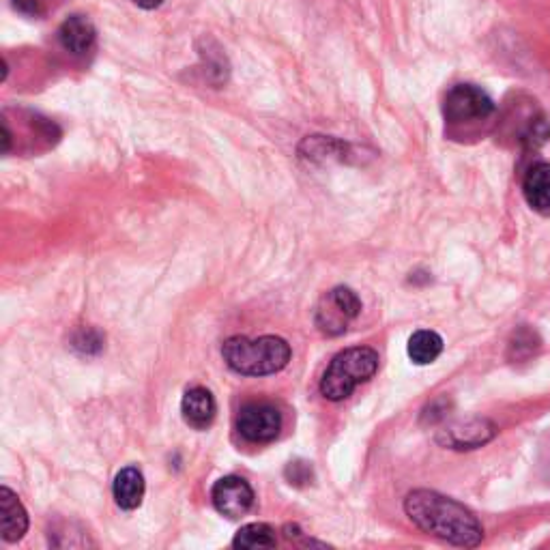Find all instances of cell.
Returning <instances> with one entry per match:
<instances>
[{
	"mask_svg": "<svg viewBox=\"0 0 550 550\" xmlns=\"http://www.w3.org/2000/svg\"><path fill=\"white\" fill-rule=\"evenodd\" d=\"M404 512L415 527L450 544L475 548L484 540L482 525L465 505L434 490H413L404 499Z\"/></svg>",
	"mask_w": 550,
	"mask_h": 550,
	"instance_id": "cell-1",
	"label": "cell"
},
{
	"mask_svg": "<svg viewBox=\"0 0 550 550\" xmlns=\"http://www.w3.org/2000/svg\"><path fill=\"white\" fill-rule=\"evenodd\" d=\"M291 344L278 336L263 338H228L222 346V357L228 368L241 376H269L280 372L291 361Z\"/></svg>",
	"mask_w": 550,
	"mask_h": 550,
	"instance_id": "cell-2",
	"label": "cell"
},
{
	"mask_svg": "<svg viewBox=\"0 0 550 550\" xmlns=\"http://www.w3.org/2000/svg\"><path fill=\"white\" fill-rule=\"evenodd\" d=\"M376 370H379V353L370 346L346 349L331 359L321 379V394L331 402L346 400L357 385L370 381Z\"/></svg>",
	"mask_w": 550,
	"mask_h": 550,
	"instance_id": "cell-3",
	"label": "cell"
},
{
	"mask_svg": "<svg viewBox=\"0 0 550 550\" xmlns=\"http://www.w3.org/2000/svg\"><path fill=\"white\" fill-rule=\"evenodd\" d=\"M445 121L452 125H473L486 121L492 112H495V104L488 97L486 91L475 84H456L450 93L445 95Z\"/></svg>",
	"mask_w": 550,
	"mask_h": 550,
	"instance_id": "cell-4",
	"label": "cell"
},
{
	"mask_svg": "<svg viewBox=\"0 0 550 550\" xmlns=\"http://www.w3.org/2000/svg\"><path fill=\"white\" fill-rule=\"evenodd\" d=\"M361 314L359 297L346 286L329 291L316 308V327L325 336H342L355 318Z\"/></svg>",
	"mask_w": 550,
	"mask_h": 550,
	"instance_id": "cell-5",
	"label": "cell"
},
{
	"mask_svg": "<svg viewBox=\"0 0 550 550\" xmlns=\"http://www.w3.org/2000/svg\"><path fill=\"white\" fill-rule=\"evenodd\" d=\"M237 430L245 441L269 443L282 430V413L267 402H252L237 415Z\"/></svg>",
	"mask_w": 550,
	"mask_h": 550,
	"instance_id": "cell-6",
	"label": "cell"
},
{
	"mask_svg": "<svg viewBox=\"0 0 550 550\" xmlns=\"http://www.w3.org/2000/svg\"><path fill=\"white\" fill-rule=\"evenodd\" d=\"M497 426L486 417H469L454 422L437 434V441L452 450H477L495 439Z\"/></svg>",
	"mask_w": 550,
	"mask_h": 550,
	"instance_id": "cell-7",
	"label": "cell"
},
{
	"mask_svg": "<svg viewBox=\"0 0 550 550\" xmlns=\"http://www.w3.org/2000/svg\"><path fill=\"white\" fill-rule=\"evenodd\" d=\"M211 501L215 510L226 518H241L252 510L254 490L239 475H226L217 480L211 490Z\"/></svg>",
	"mask_w": 550,
	"mask_h": 550,
	"instance_id": "cell-8",
	"label": "cell"
},
{
	"mask_svg": "<svg viewBox=\"0 0 550 550\" xmlns=\"http://www.w3.org/2000/svg\"><path fill=\"white\" fill-rule=\"evenodd\" d=\"M181 413L187 426L194 430H207L217 413V404L213 394L205 387H192L187 389L181 400Z\"/></svg>",
	"mask_w": 550,
	"mask_h": 550,
	"instance_id": "cell-9",
	"label": "cell"
},
{
	"mask_svg": "<svg viewBox=\"0 0 550 550\" xmlns=\"http://www.w3.org/2000/svg\"><path fill=\"white\" fill-rule=\"evenodd\" d=\"M0 529H3L5 542H18L28 531V514L20 503L18 495L11 488H0Z\"/></svg>",
	"mask_w": 550,
	"mask_h": 550,
	"instance_id": "cell-10",
	"label": "cell"
},
{
	"mask_svg": "<svg viewBox=\"0 0 550 550\" xmlns=\"http://www.w3.org/2000/svg\"><path fill=\"white\" fill-rule=\"evenodd\" d=\"M59 39L67 52L76 54V56H84L93 50L97 33H95V26L89 18L71 16L63 22L61 31H59Z\"/></svg>",
	"mask_w": 550,
	"mask_h": 550,
	"instance_id": "cell-11",
	"label": "cell"
},
{
	"mask_svg": "<svg viewBox=\"0 0 550 550\" xmlns=\"http://www.w3.org/2000/svg\"><path fill=\"white\" fill-rule=\"evenodd\" d=\"M144 475L138 467H125L114 477L112 484V492H114V501L121 510L132 512L136 508H140V503L144 499Z\"/></svg>",
	"mask_w": 550,
	"mask_h": 550,
	"instance_id": "cell-12",
	"label": "cell"
},
{
	"mask_svg": "<svg viewBox=\"0 0 550 550\" xmlns=\"http://www.w3.org/2000/svg\"><path fill=\"white\" fill-rule=\"evenodd\" d=\"M523 194L527 205L540 215H550V164L540 162L529 168Z\"/></svg>",
	"mask_w": 550,
	"mask_h": 550,
	"instance_id": "cell-13",
	"label": "cell"
},
{
	"mask_svg": "<svg viewBox=\"0 0 550 550\" xmlns=\"http://www.w3.org/2000/svg\"><path fill=\"white\" fill-rule=\"evenodd\" d=\"M407 353L413 364L428 366L432 361H437L439 355L443 353V338L437 334V331L419 329L409 338Z\"/></svg>",
	"mask_w": 550,
	"mask_h": 550,
	"instance_id": "cell-14",
	"label": "cell"
},
{
	"mask_svg": "<svg viewBox=\"0 0 550 550\" xmlns=\"http://www.w3.org/2000/svg\"><path fill=\"white\" fill-rule=\"evenodd\" d=\"M233 546L235 548H275L278 546V540H275V531L269 525L252 523L237 531Z\"/></svg>",
	"mask_w": 550,
	"mask_h": 550,
	"instance_id": "cell-15",
	"label": "cell"
},
{
	"mask_svg": "<svg viewBox=\"0 0 550 550\" xmlns=\"http://www.w3.org/2000/svg\"><path fill=\"white\" fill-rule=\"evenodd\" d=\"M540 346L538 336L531 329H520L514 334V340L510 342V357L512 359H525Z\"/></svg>",
	"mask_w": 550,
	"mask_h": 550,
	"instance_id": "cell-16",
	"label": "cell"
},
{
	"mask_svg": "<svg viewBox=\"0 0 550 550\" xmlns=\"http://www.w3.org/2000/svg\"><path fill=\"white\" fill-rule=\"evenodd\" d=\"M71 346H74L80 355H97L104 349V338H101V334L95 329H80L74 340H71Z\"/></svg>",
	"mask_w": 550,
	"mask_h": 550,
	"instance_id": "cell-17",
	"label": "cell"
},
{
	"mask_svg": "<svg viewBox=\"0 0 550 550\" xmlns=\"http://www.w3.org/2000/svg\"><path fill=\"white\" fill-rule=\"evenodd\" d=\"M284 477L286 482L291 486H297V488H303L312 484L314 480V471H312V465L306 460H295V462H288L286 469H284Z\"/></svg>",
	"mask_w": 550,
	"mask_h": 550,
	"instance_id": "cell-18",
	"label": "cell"
},
{
	"mask_svg": "<svg viewBox=\"0 0 550 550\" xmlns=\"http://www.w3.org/2000/svg\"><path fill=\"white\" fill-rule=\"evenodd\" d=\"M13 7L26 13V16H39L41 0H13Z\"/></svg>",
	"mask_w": 550,
	"mask_h": 550,
	"instance_id": "cell-19",
	"label": "cell"
},
{
	"mask_svg": "<svg viewBox=\"0 0 550 550\" xmlns=\"http://www.w3.org/2000/svg\"><path fill=\"white\" fill-rule=\"evenodd\" d=\"M134 3L142 9H157L159 5L164 3V0H134Z\"/></svg>",
	"mask_w": 550,
	"mask_h": 550,
	"instance_id": "cell-20",
	"label": "cell"
}]
</instances>
